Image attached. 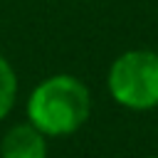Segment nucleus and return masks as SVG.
<instances>
[{"label":"nucleus","mask_w":158,"mask_h":158,"mask_svg":"<svg viewBox=\"0 0 158 158\" xmlns=\"http://www.w3.org/2000/svg\"><path fill=\"white\" fill-rule=\"evenodd\" d=\"M89 116L91 91L79 77L69 72H57L40 79L25 101V118L49 141L74 136L84 128Z\"/></svg>","instance_id":"f257e3e1"},{"label":"nucleus","mask_w":158,"mask_h":158,"mask_svg":"<svg viewBox=\"0 0 158 158\" xmlns=\"http://www.w3.org/2000/svg\"><path fill=\"white\" fill-rule=\"evenodd\" d=\"M106 91L126 111L158 109V52L136 47L114 57L106 69Z\"/></svg>","instance_id":"f03ea898"},{"label":"nucleus","mask_w":158,"mask_h":158,"mask_svg":"<svg viewBox=\"0 0 158 158\" xmlns=\"http://www.w3.org/2000/svg\"><path fill=\"white\" fill-rule=\"evenodd\" d=\"M0 158H49V138L27 118L17 121L0 136Z\"/></svg>","instance_id":"7ed1b4c3"},{"label":"nucleus","mask_w":158,"mask_h":158,"mask_svg":"<svg viewBox=\"0 0 158 158\" xmlns=\"http://www.w3.org/2000/svg\"><path fill=\"white\" fill-rule=\"evenodd\" d=\"M17 94H20L17 69L12 67V62L7 57L0 54V123L12 114V109L17 104Z\"/></svg>","instance_id":"20e7f679"},{"label":"nucleus","mask_w":158,"mask_h":158,"mask_svg":"<svg viewBox=\"0 0 158 158\" xmlns=\"http://www.w3.org/2000/svg\"><path fill=\"white\" fill-rule=\"evenodd\" d=\"M143 158H158V156H143Z\"/></svg>","instance_id":"39448f33"}]
</instances>
